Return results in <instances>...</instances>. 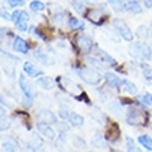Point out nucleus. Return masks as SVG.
<instances>
[{
    "mask_svg": "<svg viewBox=\"0 0 152 152\" xmlns=\"http://www.w3.org/2000/svg\"><path fill=\"white\" fill-rule=\"evenodd\" d=\"M129 54L133 58H142V60H151L152 58V48L148 44L142 43H132L129 46Z\"/></svg>",
    "mask_w": 152,
    "mask_h": 152,
    "instance_id": "obj_1",
    "label": "nucleus"
},
{
    "mask_svg": "<svg viewBox=\"0 0 152 152\" xmlns=\"http://www.w3.org/2000/svg\"><path fill=\"white\" fill-rule=\"evenodd\" d=\"M147 120H148V113L140 108L129 109L127 116H126V122L132 126H142L147 123Z\"/></svg>",
    "mask_w": 152,
    "mask_h": 152,
    "instance_id": "obj_2",
    "label": "nucleus"
},
{
    "mask_svg": "<svg viewBox=\"0 0 152 152\" xmlns=\"http://www.w3.org/2000/svg\"><path fill=\"white\" fill-rule=\"evenodd\" d=\"M79 76L82 77V80H84L88 84H98L102 79V76L100 75L98 71H96L94 68H83L79 71Z\"/></svg>",
    "mask_w": 152,
    "mask_h": 152,
    "instance_id": "obj_3",
    "label": "nucleus"
},
{
    "mask_svg": "<svg viewBox=\"0 0 152 152\" xmlns=\"http://www.w3.org/2000/svg\"><path fill=\"white\" fill-rule=\"evenodd\" d=\"M58 83L61 84V87L64 88L65 91H68L71 96L73 97H77L79 94H82V87H80L79 84H76L75 82H72L71 79L68 77H58Z\"/></svg>",
    "mask_w": 152,
    "mask_h": 152,
    "instance_id": "obj_4",
    "label": "nucleus"
},
{
    "mask_svg": "<svg viewBox=\"0 0 152 152\" xmlns=\"http://www.w3.org/2000/svg\"><path fill=\"white\" fill-rule=\"evenodd\" d=\"M113 28L119 32V35L123 37L126 42H132L133 40V32L130 31L126 22H123L122 20H113Z\"/></svg>",
    "mask_w": 152,
    "mask_h": 152,
    "instance_id": "obj_5",
    "label": "nucleus"
},
{
    "mask_svg": "<svg viewBox=\"0 0 152 152\" xmlns=\"http://www.w3.org/2000/svg\"><path fill=\"white\" fill-rule=\"evenodd\" d=\"M104 136H105V138H107V141H109V142H115L120 136L119 126H118L115 122H109V123L107 124V127H105V134Z\"/></svg>",
    "mask_w": 152,
    "mask_h": 152,
    "instance_id": "obj_6",
    "label": "nucleus"
},
{
    "mask_svg": "<svg viewBox=\"0 0 152 152\" xmlns=\"http://www.w3.org/2000/svg\"><path fill=\"white\" fill-rule=\"evenodd\" d=\"M76 43H77V46H79L80 50H82L83 53H86V54H88V53L93 50V40H91V37L87 36V35H84V33H82V35L77 36Z\"/></svg>",
    "mask_w": 152,
    "mask_h": 152,
    "instance_id": "obj_7",
    "label": "nucleus"
},
{
    "mask_svg": "<svg viewBox=\"0 0 152 152\" xmlns=\"http://www.w3.org/2000/svg\"><path fill=\"white\" fill-rule=\"evenodd\" d=\"M36 127H37V130L40 132V134H42V136H44L46 138H48L50 141L56 140V132L53 130V127L48 123H46V122H37Z\"/></svg>",
    "mask_w": 152,
    "mask_h": 152,
    "instance_id": "obj_8",
    "label": "nucleus"
},
{
    "mask_svg": "<svg viewBox=\"0 0 152 152\" xmlns=\"http://www.w3.org/2000/svg\"><path fill=\"white\" fill-rule=\"evenodd\" d=\"M36 118L39 119V122H46V123H51L56 124L57 123V116L50 111V109H40L39 112L36 113Z\"/></svg>",
    "mask_w": 152,
    "mask_h": 152,
    "instance_id": "obj_9",
    "label": "nucleus"
},
{
    "mask_svg": "<svg viewBox=\"0 0 152 152\" xmlns=\"http://www.w3.org/2000/svg\"><path fill=\"white\" fill-rule=\"evenodd\" d=\"M20 87L26 97H29V98H33V97H35V90H33V87H32V83H31L24 75H20Z\"/></svg>",
    "mask_w": 152,
    "mask_h": 152,
    "instance_id": "obj_10",
    "label": "nucleus"
},
{
    "mask_svg": "<svg viewBox=\"0 0 152 152\" xmlns=\"http://www.w3.org/2000/svg\"><path fill=\"white\" fill-rule=\"evenodd\" d=\"M33 57H35L39 62H42V64H44V65H54L56 64V58H54L51 54L43 53V51H40V50H36L35 54H33Z\"/></svg>",
    "mask_w": 152,
    "mask_h": 152,
    "instance_id": "obj_11",
    "label": "nucleus"
},
{
    "mask_svg": "<svg viewBox=\"0 0 152 152\" xmlns=\"http://www.w3.org/2000/svg\"><path fill=\"white\" fill-rule=\"evenodd\" d=\"M57 148L60 152H69V142L66 132H61L58 138H57Z\"/></svg>",
    "mask_w": 152,
    "mask_h": 152,
    "instance_id": "obj_12",
    "label": "nucleus"
},
{
    "mask_svg": "<svg viewBox=\"0 0 152 152\" xmlns=\"http://www.w3.org/2000/svg\"><path fill=\"white\" fill-rule=\"evenodd\" d=\"M12 47H14V50H15V51L22 53V54H26V53L29 51V47H28V44H26V42H25L22 37H20V36L14 37Z\"/></svg>",
    "mask_w": 152,
    "mask_h": 152,
    "instance_id": "obj_13",
    "label": "nucleus"
},
{
    "mask_svg": "<svg viewBox=\"0 0 152 152\" xmlns=\"http://www.w3.org/2000/svg\"><path fill=\"white\" fill-rule=\"evenodd\" d=\"M105 80H107V83L113 88H119L120 86H122V83H123V80H120L118 76L113 75V73H111V72L105 73Z\"/></svg>",
    "mask_w": 152,
    "mask_h": 152,
    "instance_id": "obj_14",
    "label": "nucleus"
},
{
    "mask_svg": "<svg viewBox=\"0 0 152 152\" xmlns=\"http://www.w3.org/2000/svg\"><path fill=\"white\" fill-rule=\"evenodd\" d=\"M24 71L26 72V75H28V76H32V77L43 76V72H42L40 69H37L33 64H31V62H25V64H24Z\"/></svg>",
    "mask_w": 152,
    "mask_h": 152,
    "instance_id": "obj_15",
    "label": "nucleus"
},
{
    "mask_svg": "<svg viewBox=\"0 0 152 152\" xmlns=\"http://www.w3.org/2000/svg\"><path fill=\"white\" fill-rule=\"evenodd\" d=\"M108 109L109 112L113 113L115 116H118V118H120V116H123V108H122V105H120L119 101H111L108 104Z\"/></svg>",
    "mask_w": 152,
    "mask_h": 152,
    "instance_id": "obj_16",
    "label": "nucleus"
},
{
    "mask_svg": "<svg viewBox=\"0 0 152 152\" xmlns=\"http://www.w3.org/2000/svg\"><path fill=\"white\" fill-rule=\"evenodd\" d=\"M36 83H37V86L42 87L43 90H50V88H53V86H54L53 79L48 77V76H40L39 79L36 80Z\"/></svg>",
    "mask_w": 152,
    "mask_h": 152,
    "instance_id": "obj_17",
    "label": "nucleus"
},
{
    "mask_svg": "<svg viewBox=\"0 0 152 152\" xmlns=\"http://www.w3.org/2000/svg\"><path fill=\"white\" fill-rule=\"evenodd\" d=\"M124 10L129 12H133V14H140L142 10H141V6L137 0H127L126 1V7Z\"/></svg>",
    "mask_w": 152,
    "mask_h": 152,
    "instance_id": "obj_18",
    "label": "nucleus"
},
{
    "mask_svg": "<svg viewBox=\"0 0 152 152\" xmlns=\"http://www.w3.org/2000/svg\"><path fill=\"white\" fill-rule=\"evenodd\" d=\"M28 21H29V15L25 11H22L21 12L20 20L15 22V26L20 29V31H22V32H26V29H28Z\"/></svg>",
    "mask_w": 152,
    "mask_h": 152,
    "instance_id": "obj_19",
    "label": "nucleus"
},
{
    "mask_svg": "<svg viewBox=\"0 0 152 152\" xmlns=\"http://www.w3.org/2000/svg\"><path fill=\"white\" fill-rule=\"evenodd\" d=\"M93 53H94L96 57H98L101 61H105V62H109V64H115V60H113L107 51H104V50H101V48H98V47H94V51Z\"/></svg>",
    "mask_w": 152,
    "mask_h": 152,
    "instance_id": "obj_20",
    "label": "nucleus"
},
{
    "mask_svg": "<svg viewBox=\"0 0 152 152\" xmlns=\"http://www.w3.org/2000/svg\"><path fill=\"white\" fill-rule=\"evenodd\" d=\"M86 17H87L91 22H94V24H100L101 17H102V11H100V10H93L91 8V10H88V11L86 12Z\"/></svg>",
    "mask_w": 152,
    "mask_h": 152,
    "instance_id": "obj_21",
    "label": "nucleus"
},
{
    "mask_svg": "<svg viewBox=\"0 0 152 152\" xmlns=\"http://www.w3.org/2000/svg\"><path fill=\"white\" fill-rule=\"evenodd\" d=\"M68 120H69V123L72 124V126H76V127H80V126H83V123H84L83 116H80L79 113H75V112L69 113Z\"/></svg>",
    "mask_w": 152,
    "mask_h": 152,
    "instance_id": "obj_22",
    "label": "nucleus"
},
{
    "mask_svg": "<svg viewBox=\"0 0 152 152\" xmlns=\"http://www.w3.org/2000/svg\"><path fill=\"white\" fill-rule=\"evenodd\" d=\"M107 138L105 136H101V134H96V136L91 138V144L93 147H96V148H105L107 147Z\"/></svg>",
    "mask_w": 152,
    "mask_h": 152,
    "instance_id": "obj_23",
    "label": "nucleus"
},
{
    "mask_svg": "<svg viewBox=\"0 0 152 152\" xmlns=\"http://www.w3.org/2000/svg\"><path fill=\"white\" fill-rule=\"evenodd\" d=\"M126 1H127V0H108V3L111 4V7L118 12H120V11H123L124 10V7H126Z\"/></svg>",
    "mask_w": 152,
    "mask_h": 152,
    "instance_id": "obj_24",
    "label": "nucleus"
},
{
    "mask_svg": "<svg viewBox=\"0 0 152 152\" xmlns=\"http://www.w3.org/2000/svg\"><path fill=\"white\" fill-rule=\"evenodd\" d=\"M122 86H123L124 91L129 93V94H137V91H138V87H137L134 83H132L130 80H123Z\"/></svg>",
    "mask_w": 152,
    "mask_h": 152,
    "instance_id": "obj_25",
    "label": "nucleus"
},
{
    "mask_svg": "<svg viewBox=\"0 0 152 152\" xmlns=\"http://www.w3.org/2000/svg\"><path fill=\"white\" fill-rule=\"evenodd\" d=\"M29 145L32 147L35 151L36 149H40L42 147H43V140L40 138V136H37L36 133H33L32 134V138H31V142H29Z\"/></svg>",
    "mask_w": 152,
    "mask_h": 152,
    "instance_id": "obj_26",
    "label": "nucleus"
},
{
    "mask_svg": "<svg viewBox=\"0 0 152 152\" xmlns=\"http://www.w3.org/2000/svg\"><path fill=\"white\" fill-rule=\"evenodd\" d=\"M3 149L6 152H15L17 151V142L11 138H6L3 140Z\"/></svg>",
    "mask_w": 152,
    "mask_h": 152,
    "instance_id": "obj_27",
    "label": "nucleus"
},
{
    "mask_svg": "<svg viewBox=\"0 0 152 152\" xmlns=\"http://www.w3.org/2000/svg\"><path fill=\"white\" fill-rule=\"evenodd\" d=\"M137 36L141 37V39H149V36H151V31H149L148 26L140 25V26L137 28Z\"/></svg>",
    "mask_w": 152,
    "mask_h": 152,
    "instance_id": "obj_28",
    "label": "nucleus"
},
{
    "mask_svg": "<svg viewBox=\"0 0 152 152\" xmlns=\"http://www.w3.org/2000/svg\"><path fill=\"white\" fill-rule=\"evenodd\" d=\"M138 142H140L144 148L148 149V151H152V138L149 136H147V134L140 136V137H138Z\"/></svg>",
    "mask_w": 152,
    "mask_h": 152,
    "instance_id": "obj_29",
    "label": "nucleus"
},
{
    "mask_svg": "<svg viewBox=\"0 0 152 152\" xmlns=\"http://www.w3.org/2000/svg\"><path fill=\"white\" fill-rule=\"evenodd\" d=\"M72 145L75 147V148H77V149H84L86 147H87L86 141H84L82 137H79V136H72Z\"/></svg>",
    "mask_w": 152,
    "mask_h": 152,
    "instance_id": "obj_30",
    "label": "nucleus"
},
{
    "mask_svg": "<svg viewBox=\"0 0 152 152\" xmlns=\"http://www.w3.org/2000/svg\"><path fill=\"white\" fill-rule=\"evenodd\" d=\"M126 149H127V152H141V149L137 147V144L132 137H126Z\"/></svg>",
    "mask_w": 152,
    "mask_h": 152,
    "instance_id": "obj_31",
    "label": "nucleus"
},
{
    "mask_svg": "<svg viewBox=\"0 0 152 152\" xmlns=\"http://www.w3.org/2000/svg\"><path fill=\"white\" fill-rule=\"evenodd\" d=\"M68 25L71 29H77V28H83V24H82V21H79L77 18H73L71 17L68 20Z\"/></svg>",
    "mask_w": 152,
    "mask_h": 152,
    "instance_id": "obj_32",
    "label": "nucleus"
},
{
    "mask_svg": "<svg viewBox=\"0 0 152 152\" xmlns=\"http://www.w3.org/2000/svg\"><path fill=\"white\" fill-rule=\"evenodd\" d=\"M91 118H93V119H96L97 122H98V123H101V124H104L105 122H107V120H105V116L102 115L98 109H96V111L91 113Z\"/></svg>",
    "mask_w": 152,
    "mask_h": 152,
    "instance_id": "obj_33",
    "label": "nucleus"
},
{
    "mask_svg": "<svg viewBox=\"0 0 152 152\" xmlns=\"http://www.w3.org/2000/svg\"><path fill=\"white\" fill-rule=\"evenodd\" d=\"M29 7H31V10H32V11H43V10H44V4L42 3V1L35 0V1H32V3L29 4Z\"/></svg>",
    "mask_w": 152,
    "mask_h": 152,
    "instance_id": "obj_34",
    "label": "nucleus"
},
{
    "mask_svg": "<svg viewBox=\"0 0 152 152\" xmlns=\"http://www.w3.org/2000/svg\"><path fill=\"white\" fill-rule=\"evenodd\" d=\"M140 101L141 102H144L145 105H152V94H149V93L142 94V96L140 97Z\"/></svg>",
    "mask_w": 152,
    "mask_h": 152,
    "instance_id": "obj_35",
    "label": "nucleus"
},
{
    "mask_svg": "<svg viewBox=\"0 0 152 152\" xmlns=\"http://www.w3.org/2000/svg\"><path fill=\"white\" fill-rule=\"evenodd\" d=\"M72 6L77 12H83L84 7H83V3H82V0H72Z\"/></svg>",
    "mask_w": 152,
    "mask_h": 152,
    "instance_id": "obj_36",
    "label": "nucleus"
},
{
    "mask_svg": "<svg viewBox=\"0 0 152 152\" xmlns=\"http://www.w3.org/2000/svg\"><path fill=\"white\" fill-rule=\"evenodd\" d=\"M142 72L147 79H152V71L149 68H147V65H142Z\"/></svg>",
    "mask_w": 152,
    "mask_h": 152,
    "instance_id": "obj_37",
    "label": "nucleus"
},
{
    "mask_svg": "<svg viewBox=\"0 0 152 152\" xmlns=\"http://www.w3.org/2000/svg\"><path fill=\"white\" fill-rule=\"evenodd\" d=\"M21 12H22V11H20V10H15V11H14V12H12V14H11V21H12V22H14V24H15L17 21L20 20Z\"/></svg>",
    "mask_w": 152,
    "mask_h": 152,
    "instance_id": "obj_38",
    "label": "nucleus"
},
{
    "mask_svg": "<svg viewBox=\"0 0 152 152\" xmlns=\"http://www.w3.org/2000/svg\"><path fill=\"white\" fill-rule=\"evenodd\" d=\"M8 3L11 7H17V6H22L25 3V0H8Z\"/></svg>",
    "mask_w": 152,
    "mask_h": 152,
    "instance_id": "obj_39",
    "label": "nucleus"
},
{
    "mask_svg": "<svg viewBox=\"0 0 152 152\" xmlns=\"http://www.w3.org/2000/svg\"><path fill=\"white\" fill-rule=\"evenodd\" d=\"M22 105H24L25 108H29V107L32 105V98H29V97H25V100L22 101Z\"/></svg>",
    "mask_w": 152,
    "mask_h": 152,
    "instance_id": "obj_40",
    "label": "nucleus"
},
{
    "mask_svg": "<svg viewBox=\"0 0 152 152\" xmlns=\"http://www.w3.org/2000/svg\"><path fill=\"white\" fill-rule=\"evenodd\" d=\"M1 18H3V20H11V15L7 12L6 8H1Z\"/></svg>",
    "mask_w": 152,
    "mask_h": 152,
    "instance_id": "obj_41",
    "label": "nucleus"
},
{
    "mask_svg": "<svg viewBox=\"0 0 152 152\" xmlns=\"http://www.w3.org/2000/svg\"><path fill=\"white\" fill-rule=\"evenodd\" d=\"M69 113H71V112H66L64 108L60 109V116L62 118V119H68V118H69Z\"/></svg>",
    "mask_w": 152,
    "mask_h": 152,
    "instance_id": "obj_42",
    "label": "nucleus"
},
{
    "mask_svg": "<svg viewBox=\"0 0 152 152\" xmlns=\"http://www.w3.org/2000/svg\"><path fill=\"white\" fill-rule=\"evenodd\" d=\"M58 130L61 132H68V124H65V123H60L58 124Z\"/></svg>",
    "mask_w": 152,
    "mask_h": 152,
    "instance_id": "obj_43",
    "label": "nucleus"
},
{
    "mask_svg": "<svg viewBox=\"0 0 152 152\" xmlns=\"http://www.w3.org/2000/svg\"><path fill=\"white\" fill-rule=\"evenodd\" d=\"M144 6L147 8H152V0H144Z\"/></svg>",
    "mask_w": 152,
    "mask_h": 152,
    "instance_id": "obj_44",
    "label": "nucleus"
},
{
    "mask_svg": "<svg viewBox=\"0 0 152 152\" xmlns=\"http://www.w3.org/2000/svg\"><path fill=\"white\" fill-rule=\"evenodd\" d=\"M84 1H90L91 3V1H96V0H84Z\"/></svg>",
    "mask_w": 152,
    "mask_h": 152,
    "instance_id": "obj_45",
    "label": "nucleus"
},
{
    "mask_svg": "<svg viewBox=\"0 0 152 152\" xmlns=\"http://www.w3.org/2000/svg\"><path fill=\"white\" fill-rule=\"evenodd\" d=\"M151 26H152V21H151Z\"/></svg>",
    "mask_w": 152,
    "mask_h": 152,
    "instance_id": "obj_46",
    "label": "nucleus"
}]
</instances>
